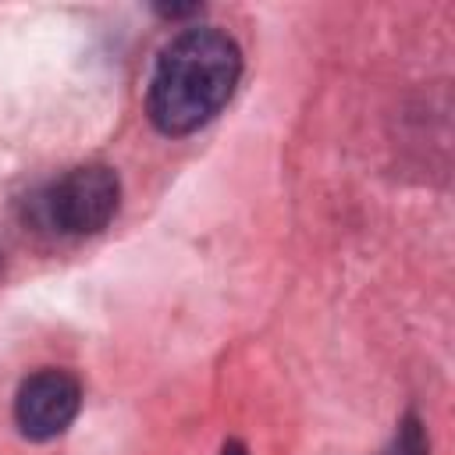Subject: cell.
<instances>
[{
	"label": "cell",
	"instance_id": "2",
	"mask_svg": "<svg viewBox=\"0 0 455 455\" xmlns=\"http://www.w3.org/2000/svg\"><path fill=\"white\" fill-rule=\"evenodd\" d=\"M121 203V181L107 164H82L60 174L43 196V220L68 235H92L110 224Z\"/></svg>",
	"mask_w": 455,
	"mask_h": 455
},
{
	"label": "cell",
	"instance_id": "3",
	"mask_svg": "<svg viewBox=\"0 0 455 455\" xmlns=\"http://www.w3.org/2000/svg\"><path fill=\"white\" fill-rule=\"evenodd\" d=\"M82 405V387L64 370H39L32 373L14 398L18 430L32 441H50L71 427Z\"/></svg>",
	"mask_w": 455,
	"mask_h": 455
},
{
	"label": "cell",
	"instance_id": "4",
	"mask_svg": "<svg viewBox=\"0 0 455 455\" xmlns=\"http://www.w3.org/2000/svg\"><path fill=\"white\" fill-rule=\"evenodd\" d=\"M391 455H430V441H427L423 419L416 412H405L402 416L398 434H395V444H391Z\"/></svg>",
	"mask_w": 455,
	"mask_h": 455
},
{
	"label": "cell",
	"instance_id": "6",
	"mask_svg": "<svg viewBox=\"0 0 455 455\" xmlns=\"http://www.w3.org/2000/svg\"><path fill=\"white\" fill-rule=\"evenodd\" d=\"M220 455H249V451H245V444H242V441H224Z\"/></svg>",
	"mask_w": 455,
	"mask_h": 455
},
{
	"label": "cell",
	"instance_id": "1",
	"mask_svg": "<svg viewBox=\"0 0 455 455\" xmlns=\"http://www.w3.org/2000/svg\"><path fill=\"white\" fill-rule=\"evenodd\" d=\"M242 50L220 28H185L164 50L149 78V121L164 135H188L206 124L235 92Z\"/></svg>",
	"mask_w": 455,
	"mask_h": 455
},
{
	"label": "cell",
	"instance_id": "5",
	"mask_svg": "<svg viewBox=\"0 0 455 455\" xmlns=\"http://www.w3.org/2000/svg\"><path fill=\"white\" fill-rule=\"evenodd\" d=\"M199 11H203L199 4H171V7H156V14H164V18H171V21L188 18V14H199Z\"/></svg>",
	"mask_w": 455,
	"mask_h": 455
}]
</instances>
